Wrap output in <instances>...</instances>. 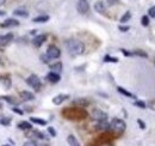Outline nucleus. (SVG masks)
<instances>
[{
  "label": "nucleus",
  "instance_id": "nucleus-1",
  "mask_svg": "<svg viewBox=\"0 0 155 146\" xmlns=\"http://www.w3.org/2000/svg\"><path fill=\"white\" fill-rule=\"evenodd\" d=\"M66 47L68 49V53L72 56L81 55L85 52V44L81 41H78V40H68L66 42Z\"/></svg>",
  "mask_w": 155,
  "mask_h": 146
},
{
  "label": "nucleus",
  "instance_id": "nucleus-2",
  "mask_svg": "<svg viewBox=\"0 0 155 146\" xmlns=\"http://www.w3.org/2000/svg\"><path fill=\"white\" fill-rule=\"evenodd\" d=\"M67 119H84L87 116V113L81 108H67L62 111Z\"/></svg>",
  "mask_w": 155,
  "mask_h": 146
},
{
  "label": "nucleus",
  "instance_id": "nucleus-3",
  "mask_svg": "<svg viewBox=\"0 0 155 146\" xmlns=\"http://www.w3.org/2000/svg\"><path fill=\"white\" fill-rule=\"evenodd\" d=\"M125 127H127L125 122L123 120H120V119H114L111 121V123H110V129H112L114 132H116L118 134L123 133L125 130Z\"/></svg>",
  "mask_w": 155,
  "mask_h": 146
},
{
  "label": "nucleus",
  "instance_id": "nucleus-4",
  "mask_svg": "<svg viewBox=\"0 0 155 146\" xmlns=\"http://www.w3.org/2000/svg\"><path fill=\"white\" fill-rule=\"evenodd\" d=\"M26 83H28L29 86L34 88L35 90H39V88H41V79H39L36 74H31V75L26 79Z\"/></svg>",
  "mask_w": 155,
  "mask_h": 146
},
{
  "label": "nucleus",
  "instance_id": "nucleus-5",
  "mask_svg": "<svg viewBox=\"0 0 155 146\" xmlns=\"http://www.w3.org/2000/svg\"><path fill=\"white\" fill-rule=\"evenodd\" d=\"M77 10H78V12L81 13V15L87 13L88 10H90V4H88V1H87V0H78Z\"/></svg>",
  "mask_w": 155,
  "mask_h": 146
},
{
  "label": "nucleus",
  "instance_id": "nucleus-6",
  "mask_svg": "<svg viewBox=\"0 0 155 146\" xmlns=\"http://www.w3.org/2000/svg\"><path fill=\"white\" fill-rule=\"evenodd\" d=\"M61 55V50L58 49L56 46H49L47 49V56L49 59H58Z\"/></svg>",
  "mask_w": 155,
  "mask_h": 146
},
{
  "label": "nucleus",
  "instance_id": "nucleus-7",
  "mask_svg": "<svg viewBox=\"0 0 155 146\" xmlns=\"http://www.w3.org/2000/svg\"><path fill=\"white\" fill-rule=\"evenodd\" d=\"M92 117H93L94 120H97V121H106L107 114L104 113L103 110H100V109H94L92 111Z\"/></svg>",
  "mask_w": 155,
  "mask_h": 146
},
{
  "label": "nucleus",
  "instance_id": "nucleus-8",
  "mask_svg": "<svg viewBox=\"0 0 155 146\" xmlns=\"http://www.w3.org/2000/svg\"><path fill=\"white\" fill-rule=\"evenodd\" d=\"M13 40V34H6V35H0V47H4L8 44Z\"/></svg>",
  "mask_w": 155,
  "mask_h": 146
},
{
  "label": "nucleus",
  "instance_id": "nucleus-9",
  "mask_svg": "<svg viewBox=\"0 0 155 146\" xmlns=\"http://www.w3.org/2000/svg\"><path fill=\"white\" fill-rule=\"evenodd\" d=\"M69 98V95H66V93H60L58 96H55L54 98H53V103L54 104H56V106H60V104H62V102H64L66 99H68Z\"/></svg>",
  "mask_w": 155,
  "mask_h": 146
},
{
  "label": "nucleus",
  "instance_id": "nucleus-10",
  "mask_svg": "<svg viewBox=\"0 0 155 146\" xmlns=\"http://www.w3.org/2000/svg\"><path fill=\"white\" fill-rule=\"evenodd\" d=\"M60 79H61V77H60L58 73L50 72L47 74V80H48L49 83H51V84H56V83H58Z\"/></svg>",
  "mask_w": 155,
  "mask_h": 146
},
{
  "label": "nucleus",
  "instance_id": "nucleus-11",
  "mask_svg": "<svg viewBox=\"0 0 155 146\" xmlns=\"http://www.w3.org/2000/svg\"><path fill=\"white\" fill-rule=\"evenodd\" d=\"M45 41H47V35L45 34H42V35H38V36L35 37L34 41H32V43H34L35 47H41Z\"/></svg>",
  "mask_w": 155,
  "mask_h": 146
},
{
  "label": "nucleus",
  "instance_id": "nucleus-12",
  "mask_svg": "<svg viewBox=\"0 0 155 146\" xmlns=\"http://www.w3.org/2000/svg\"><path fill=\"white\" fill-rule=\"evenodd\" d=\"M18 25H19V22L15 18L6 19V20L1 24L2 28H11V26H18Z\"/></svg>",
  "mask_w": 155,
  "mask_h": 146
},
{
  "label": "nucleus",
  "instance_id": "nucleus-13",
  "mask_svg": "<svg viewBox=\"0 0 155 146\" xmlns=\"http://www.w3.org/2000/svg\"><path fill=\"white\" fill-rule=\"evenodd\" d=\"M94 10L97 11L98 13H105V11H106V7H105L104 2H103L101 0H99V1H97V2L94 4Z\"/></svg>",
  "mask_w": 155,
  "mask_h": 146
},
{
  "label": "nucleus",
  "instance_id": "nucleus-14",
  "mask_svg": "<svg viewBox=\"0 0 155 146\" xmlns=\"http://www.w3.org/2000/svg\"><path fill=\"white\" fill-rule=\"evenodd\" d=\"M13 15L15 16H19V17H28L29 16V12H28V10H25V9H23V7H18V9H16L15 11H13Z\"/></svg>",
  "mask_w": 155,
  "mask_h": 146
},
{
  "label": "nucleus",
  "instance_id": "nucleus-15",
  "mask_svg": "<svg viewBox=\"0 0 155 146\" xmlns=\"http://www.w3.org/2000/svg\"><path fill=\"white\" fill-rule=\"evenodd\" d=\"M19 95L24 101H32V99H35V95L30 91H21Z\"/></svg>",
  "mask_w": 155,
  "mask_h": 146
},
{
  "label": "nucleus",
  "instance_id": "nucleus-16",
  "mask_svg": "<svg viewBox=\"0 0 155 146\" xmlns=\"http://www.w3.org/2000/svg\"><path fill=\"white\" fill-rule=\"evenodd\" d=\"M49 16L48 15H41L38 17H35V18L32 19V22L34 23H45V22H48L49 20Z\"/></svg>",
  "mask_w": 155,
  "mask_h": 146
},
{
  "label": "nucleus",
  "instance_id": "nucleus-17",
  "mask_svg": "<svg viewBox=\"0 0 155 146\" xmlns=\"http://www.w3.org/2000/svg\"><path fill=\"white\" fill-rule=\"evenodd\" d=\"M67 141H68V144L69 146H80V143L78 141V139L74 137V135H68V138H67Z\"/></svg>",
  "mask_w": 155,
  "mask_h": 146
},
{
  "label": "nucleus",
  "instance_id": "nucleus-18",
  "mask_svg": "<svg viewBox=\"0 0 155 146\" xmlns=\"http://www.w3.org/2000/svg\"><path fill=\"white\" fill-rule=\"evenodd\" d=\"M18 127H19V129H23V130H28V129L32 128V125L30 122H28V121H21V122L18 123Z\"/></svg>",
  "mask_w": 155,
  "mask_h": 146
},
{
  "label": "nucleus",
  "instance_id": "nucleus-19",
  "mask_svg": "<svg viewBox=\"0 0 155 146\" xmlns=\"http://www.w3.org/2000/svg\"><path fill=\"white\" fill-rule=\"evenodd\" d=\"M62 64L61 62H56V64H53V65H50V70H51V72H61L62 71Z\"/></svg>",
  "mask_w": 155,
  "mask_h": 146
},
{
  "label": "nucleus",
  "instance_id": "nucleus-20",
  "mask_svg": "<svg viewBox=\"0 0 155 146\" xmlns=\"http://www.w3.org/2000/svg\"><path fill=\"white\" fill-rule=\"evenodd\" d=\"M30 121L34 122V123H36V125H39V126H45L47 125V121L43 120V119H39V117H31Z\"/></svg>",
  "mask_w": 155,
  "mask_h": 146
},
{
  "label": "nucleus",
  "instance_id": "nucleus-21",
  "mask_svg": "<svg viewBox=\"0 0 155 146\" xmlns=\"http://www.w3.org/2000/svg\"><path fill=\"white\" fill-rule=\"evenodd\" d=\"M117 91L119 92V93H122V95H124V96H127V97H133V98H135V96L131 93V92L127 91L124 88H122V86H118L117 88Z\"/></svg>",
  "mask_w": 155,
  "mask_h": 146
},
{
  "label": "nucleus",
  "instance_id": "nucleus-22",
  "mask_svg": "<svg viewBox=\"0 0 155 146\" xmlns=\"http://www.w3.org/2000/svg\"><path fill=\"white\" fill-rule=\"evenodd\" d=\"M130 18H131V13H130V11H127V12L124 13V16H122L120 23H125V22H128Z\"/></svg>",
  "mask_w": 155,
  "mask_h": 146
},
{
  "label": "nucleus",
  "instance_id": "nucleus-23",
  "mask_svg": "<svg viewBox=\"0 0 155 146\" xmlns=\"http://www.w3.org/2000/svg\"><path fill=\"white\" fill-rule=\"evenodd\" d=\"M98 128L99 129H110V125L109 123H106L105 121H99V123H98Z\"/></svg>",
  "mask_w": 155,
  "mask_h": 146
},
{
  "label": "nucleus",
  "instance_id": "nucleus-24",
  "mask_svg": "<svg viewBox=\"0 0 155 146\" xmlns=\"http://www.w3.org/2000/svg\"><path fill=\"white\" fill-rule=\"evenodd\" d=\"M10 123H11V119H10V117H1V119H0V125L10 126Z\"/></svg>",
  "mask_w": 155,
  "mask_h": 146
},
{
  "label": "nucleus",
  "instance_id": "nucleus-25",
  "mask_svg": "<svg viewBox=\"0 0 155 146\" xmlns=\"http://www.w3.org/2000/svg\"><path fill=\"white\" fill-rule=\"evenodd\" d=\"M141 24H142L143 26H148V25H149V17H148V16H142V18H141Z\"/></svg>",
  "mask_w": 155,
  "mask_h": 146
},
{
  "label": "nucleus",
  "instance_id": "nucleus-26",
  "mask_svg": "<svg viewBox=\"0 0 155 146\" xmlns=\"http://www.w3.org/2000/svg\"><path fill=\"white\" fill-rule=\"evenodd\" d=\"M104 61H105V62H118V59H117V57H112V56H110V55H106V56L104 57Z\"/></svg>",
  "mask_w": 155,
  "mask_h": 146
},
{
  "label": "nucleus",
  "instance_id": "nucleus-27",
  "mask_svg": "<svg viewBox=\"0 0 155 146\" xmlns=\"http://www.w3.org/2000/svg\"><path fill=\"white\" fill-rule=\"evenodd\" d=\"M133 55H138V56H142V57H148V54L146 53V52H143V50H140V49H137L135 50Z\"/></svg>",
  "mask_w": 155,
  "mask_h": 146
},
{
  "label": "nucleus",
  "instance_id": "nucleus-28",
  "mask_svg": "<svg viewBox=\"0 0 155 146\" xmlns=\"http://www.w3.org/2000/svg\"><path fill=\"white\" fill-rule=\"evenodd\" d=\"M134 104H135L136 107L141 108V109H146V103H144V102H142V101H136Z\"/></svg>",
  "mask_w": 155,
  "mask_h": 146
},
{
  "label": "nucleus",
  "instance_id": "nucleus-29",
  "mask_svg": "<svg viewBox=\"0 0 155 146\" xmlns=\"http://www.w3.org/2000/svg\"><path fill=\"white\" fill-rule=\"evenodd\" d=\"M148 17L155 18V6H152V7L148 10Z\"/></svg>",
  "mask_w": 155,
  "mask_h": 146
},
{
  "label": "nucleus",
  "instance_id": "nucleus-30",
  "mask_svg": "<svg viewBox=\"0 0 155 146\" xmlns=\"http://www.w3.org/2000/svg\"><path fill=\"white\" fill-rule=\"evenodd\" d=\"M118 29H119V31H122V33H127V31L130 30V26H128V25H119Z\"/></svg>",
  "mask_w": 155,
  "mask_h": 146
},
{
  "label": "nucleus",
  "instance_id": "nucleus-31",
  "mask_svg": "<svg viewBox=\"0 0 155 146\" xmlns=\"http://www.w3.org/2000/svg\"><path fill=\"white\" fill-rule=\"evenodd\" d=\"M106 2H107L109 6H114V5H116V4L119 2V0H106Z\"/></svg>",
  "mask_w": 155,
  "mask_h": 146
},
{
  "label": "nucleus",
  "instance_id": "nucleus-32",
  "mask_svg": "<svg viewBox=\"0 0 155 146\" xmlns=\"http://www.w3.org/2000/svg\"><path fill=\"white\" fill-rule=\"evenodd\" d=\"M48 132L50 133L51 137H56V130H55L53 127H48Z\"/></svg>",
  "mask_w": 155,
  "mask_h": 146
},
{
  "label": "nucleus",
  "instance_id": "nucleus-33",
  "mask_svg": "<svg viewBox=\"0 0 155 146\" xmlns=\"http://www.w3.org/2000/svg\"><path fill=\"white\" fill-rule=\"evenodd\" d=\"M23 146H37V144H36L34 140H29V141L24 143V145H23Z\"/></svg>",
  "mask_w": 155,
  "mask_h": 146
},
{
  "label": "nucleus",
  "instance_id": "nucleus-34",
  "mask_svg": "<svg viewBox=\"0 0 155 146\" xmlns=\"http://www.w3.org/2000/svg\"><path fill=\"white\" fill-rule=\"evenodd\" d=\"M74 103H75V104L81 103V104H84V106H87V104H88V102H87V101H85V99H78V101H75Z\"/></svg>",
  "mask_w": 155,
  "mask_h": 146
},
{
  "label": "nucleus",
  "instance_id": "nucleus-35",
  "mask_svg": "<svg viewBox=\"0 0 155 146\" xmlns=\"http://www.w3.org/2000/svg\"><path fill=\"white\" fill-rule=\"evenodd\" d=\"M4 99H6L8 103H16V101L15 99H12V97H10V96H6V97H2Z\"/></svg>",
  "mask_w": 155,
  "mask_h": 146
},
{
  "label": "nucleus",
  "instance_id": "nucleus-36",
  "mask_svg": "<svg viewBox=\"0 0 155 146\" xmlns=\"http://www.w3.org/2000/svg\"><path fill=\"white\" fill-rule=\"evenodd\" d=\"M137 123L140 125V128H141V129H144V128H146V123H144L142 120H137Z\"/></svg>",
  "mask_w": 155,
  "mask_h": 146
},
{
  "label": "nucleus",
  "instance_id": "nucleus-37",
  "mask_svg": "<svg viewBox=\"0 0 155 146\" xmlns=\"http://www.w3.org/2000/svg\"><path fill=\"white\" fill-rule=\"evenodd\" d=\"M12 111H13V113H17V114H19V115H23V111L20 109H18V108H15V107H13V108H12Z\"/></svg>",
  "mask_w": 155,
  "mask_h": 146
},
{
  "label": "nucleus",
  "instance_id": "nucleus-38",
  "mask_svg": "<svg viewBox=\"0 0 155 146\" xmlns=\"http://www.w3.org/2000/svg\"><path fill=\"white\" fill-rule=\"evenodd\" d=\"M34 134H36L37 138H39V139H43L44 138V134H42L41 132H34Z\"/></svg>",
  "mask_w": 155,
  "mask_h": 146
},
{
  "label": "nucleus",
  "instance_id": "nucleus-39",
  "mask_svg": "<svg viewBox=\"0 0 155 146\" xmlns=\"http://www.w3.org/2000/svg\"><path fill=\"white\" fill-rule=\"evenodd\" d=\"M41 59H42V61H43V62H48V59H49V57H48L47 55H42V56H41Z\"/></svg>",
  "mask_w": 155,
  "mask_h": 146
},
{
  "label": "nucleus",
  "instance_id": "nucleus-40",
  "mask_svg": "<svg viewBox=\"0 0 155 146\" xmlns=\"http://www.w3.org/2000/svg\"><path fill=\"white\" fill-rule=\"evenodd\" d=\"M5 15H6L5 11H0V17H2V16H5Z\"/></svg>",
  "mask_w": 155,
  "mask_h": 146
},
{
  "label": "nucleus",
  "instance_id": "nucleus-41",
  "mask_svg": "<svg viewBox=\"0 0 155 146\" xmlns=\"http://www.w3.org/2000/svg\"><path fill=\"white\" fill-rule=\"evenodd\" d=\"M4 2H5V0H0V6H1V5L4 4Z\"/></svg>",
  "mask_w": 155,
  "mask_h": 146
},
{
  "label": "nucleus",
  "instance_id": "nucleus-42",
  "mask_svg": "<svg viewBox=\"0 0 155 146\" xmlns=\"http://www.w3.org/2000/svg\"><path fill=\"white\" fill-rule=\"evenodd\" d=\"M2 108V103H1V101H0V109Z\"/></svg>",
  "mask_w": 155,
  "mask_h": 146
},
{
  "label": "nucleus",
  "instance_id": "nucleus-43",
  "mask_svg": "<svg viewBox=\"0 0 155 146\" xmlns=\"http://www.w3.org/2000/svg\"><path fill=\"white\" fill-rule=\"evenodd\" d=\"M4 146H10V145H4Z\"/></svg>",
  "mask_w": 155,
  "mask_h": 146
}]
</instances>
